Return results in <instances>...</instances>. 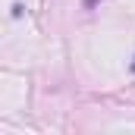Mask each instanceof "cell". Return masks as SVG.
I'll use <instances>...</instances> for the list:
<instances>
[{"instance_id":"6da1fadb","label":"cell","mask_w":135,"mask_h":135,"mask_svg":"<svg viewBox=\"0 0 135 135\" xmlns=\"http://www.w3.org/2000/svg\"><path fill=\"white\" fill-rule=\"evenodd\" d=\"M91 3H94V0H85V6H91Z\"/></svg>"},{"instance_id":"7a4b0ae2","label":"cell","mask_w":135,"mask_h":135,"mask_svg":"<svg viewBox=\"0 0 135 135\" xmlns=\"http://www.w3.org/2000/svg\"><path fill=\"white\" fill-rule=\"evenodd\" d=\"M132 72H135V63H132Z\"/></svg>"}]
</instances>
